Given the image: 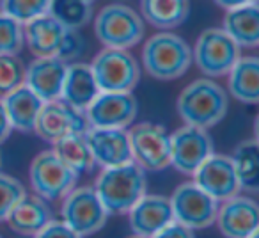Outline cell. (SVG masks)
Returning <instances> with one entry per match:
<instances>
[{"label": "cell", "instance_id": "obj_16", "mask_svg": "<svg viewBox=\"0 0 259 238\" xmlns=\"http://www.w3.org/2000/svg\"><path fill=\"white\" fill-rule=\"evenodd\" d=\"M85 139L94 164L101 166V169L122 166L134 160L128 132L124 128H89Z\"/></svg>", "mask_w": 259, "mask_h": 238}, {"label": "cell", "instance_id": "obj_9", "mask_svg": "<svg viewBox=\"0 0 259 238\" xmlns=\"http://www.w3.org/2000/svg\"><path fill=\"white\" fill-rule=\"evenodd\" d=\"M62 222L68 224L80 236L94 234L107 222V210L91 187L73 188L64 195L62 203Z\"/></svg>", "mask_w": 259, "mask_h": 238}, {"label": "cell", "instance_id": "obj_2", "mask_svg": "<svg viewBox=\"0 0 259 238\" xmlns=\"http://www.w3.org/2000/svg\"><path fill=\"white\" fill-rule=\"evenodd\" d=\"M227 105V93L211 78L194 80L178 96V112L185 125L206 130L226 117Z\"/></svg>", "mask_w": 259, "mask_h": 238}, {"label": "cell", "instance_id": "obj_1", "mask_svg": "<svg viewBox=\"0 0 259 238\" xmlns=\"http://www.w3.org/2000/svg\"><path fill=\"white\" fill-rule=\"evenodd\" d=\"M146 171L134 160L122 166L101 169L94 185V192L107 213H128L132 206L146 194Z\"/></svg>", "mask_w": 259, "mask_h": 238}, {"label": "cell", "instance_id": "obj_17", "mask_svg": "<svg viewBox=\"0 0 259 238\" xmlns=\"http://www.w3.org/2000/svg\"><path fill=\"white\" fill-rule=\"evenodd\" d=\"M130 229L134 234L151 238L174 220L170 199L158 194H144L128 212Z\"/></svg>", "mask_w": 259, "mask_h": 238}, {"label": "cell", "instance_id": "obj_15", "mask_svg": "<svg viewBox=\"0 0 259 238\" xmlns=\"http://www.w3.org/2000/svg\"><path fill=\"white\" fill-rule=\"evenodd\" d=\"M192 176L194 183L217 201H226L240 192L231 156L220 153H211Z\"/></svg>", "mask_w": 259, "mask_h": 238}, {"label": "cell", "instance_id": "obj_12", "mask_svg": "<svg viewBox=\"0 0 259 238\" xmlns=\"http://www.w3.org/2000/svg\"><path fill=\"white\" fill-rule=\"evenodd\" d=\"M211 153L213 141L206 128L185 125L170 135V166L180 173L194 174Z\"/></svg>", "mask_w": 259, "mask_h": 238}, {"label": "cell", "instance_id": "obj_26", "mask_svg": "<svg viewBox=\"0 0 259 238\" xmlns=\"http://www.w3.org/2000/svg\"><path fill=\"white\" fill-rule=\"evenodd\" d=\"M231 162L240 190L255 194L259 190V146L255 139L240 142L233 151Z\"/></svg>", "mask_w": 259, "mask_h": 238}, {"label": "cell", "instance_id": "obj_27", "mask_svg": "<svg viewBox=\"0 0 259 238\" xmlns=\"http://www.w3.org/2000/svg\"><path fill=\"white\" fill-rule=\"evenodd\" d=\"M54 151L64 164H68L76 174L91 173L96 166L93 158V153L87 144L85 134H71L68 137L61 139L54 144Z\"/></svg>", "mask_w": 259, "mask_h": 238}, {"label": "cell", "instance_id": "obj_20", "mask_svg": "<svg viewBox=\"0 0 259 238\" xmlns=\"http://www.w3.org/2000/svg\"><path fill=\"white\" fill-rule=\"evenodd\" d=\"M64 34L66 27L48 13L23 23V39L36 57H57Z\"/></svg>", "mask_w": 259, "mask_h": 238}, {"label": "cell", "instance_id": "obj_18", "mask_svg": "<svg viewBox=\"0 0 259 238\" xmlns=\"http://www.w3.org/2000/svg\"><path fill=\"white\" fill-rule=\"evenodd\" d=\"M68 62L59 57H37L25 69V86L43 101L61 98Z\"/></svg>", "mask_w": 259, "mask_h": 238}, {"label": "cell", "instance_id": "obj_22", "mask_svg": "<svg viewBox=\"0 0 259 238\" xmlns=\"http://www.w3.org/2000/svg\"><path fill=\"white\" fill-rule=\"evenodd\" d=\"M222 29L240 48H255L259 45V6L247 4L227 9Z\"/></svg>", "mask_w": 259, "mask_h": 238}, {"label": "cell", "instance_id": "obj_24", "mask_svg": "<svg viewBox=\"0 0 259 238\" xmlns=\"http://www.w3.org/2000/svg\"><path fill=\"white\" fill-rule=\"evenodd\" d=\"M229 93L241 103L259 101V61L254 55L240 57L229 69Z\"/></svg>", "mask_w": 259, "mask_h": 238}, {"label": "cell", "instance_id": "obj_29", "mask_svg": "<svg viewBox=\"0 0 259 238\" xmlns=\"http://www.w3.org/2000/svg\"><path fill=\"white\" fill-rule=\"evenodd\" d=\"M25 69L18 54L0 55V100L25 84Z\"/></svg>", "mask_w": 259, "mask_h": 238}, {"label": "cell", "instance_id": "obj_14", "mask_svg": "<svg viewBox=\"0 0 259 238\" xmlns=\"http://www.w3.org/2000/svg\"><path fill=\"white\" fill-rule=\"evenodd\" d=\"M226 238H248L259 231V206L248 195H233L222 201L215 219Z\"/></svg>", "mask_w": 259, "mask_h": 238}, {"label": "cell", "instance_id": "obj_23", "mask_svg": "<svg viewBox=\"0 0 259 238\" xmlns=\"http://www.w3.org/2000/svg\"><path fill=\"white\" fill-rule=\"evenodd\" d=\"M11 128L18 132H34V125L45 101L23 84L2 98Z\"/></svg>", "mask_w": 259, "mask_h": 238}, {"label": "cell", "instance_id": "obj_41", "mask_svg": "<svg viewBox=\"0 0 259 238\" xmlns=\"http://www.w3.org/2000/svg\"><path fill=\"white\" fill-rule=\"evenodd\" d=\"M0 166H2V158H0Z\"/></svg>", "mask_w": 259, "mask_h": 238}, {"label": "cell", "instance_id": "obj_38", "mask_svg": "<svg viewBox=\"0 0 259 238\" xmlns=\"http://www.w3.org/2000/svg\"><path fill=\"white\" fill-rule=\"evenodd\" d=\"M126 238H146V236H141V234H134V233H132L130 236H126Z\"/></svg>", "mask_w": 259, "mask_h": 238}, {"label": "cell", "instance_id": "obj_37", "mask_svg": "<svg viewBox=\"0 0 259 238\" xmlns=\"http://www.w3.org/2000/svg\"><path fill=\"white\" fill-rule=\"evenodd\" d=\"M217 6L224 9H233L238 6H247V4H257V0H213Z\"/></svg>", "mask_w": 259, "mask_h": 238}, {"label": "cell", "instance_id": "obj_13", "mask_svg": "<svg viewBox=\"0 0 259 238\" xmlns=\"http://www.w3.org/2000/svg\"><path fill=\"white\" fill-rule=\"evenodd\" d=\"M139 103L132 93H100L85 108L89 128H126L137 117Z\"/></svg>", "mask_w": 259, "mask_h": 238}, {"label": "cell", "instance_id": "obj_33", "mask_svg": "<svg viewBox=\"0 0 259 238\" xmlns=\"http://www.w3.org/2000/svg\"><path fill=\"white\" fill-rule=\"evenodd\" d=\"M83 48H85V41H83V36L80 34V29H66L64 39H62V45L59 48L57 57L64 62L76 61L83 54Z\"/></svg>", "mask_w": 259, "mask_h": 238}, {"label": "cell", "instance_id": "obj_21", "mask_svg": "<svg viewBox=\"0 0 259 238\" xmlns=\"http://www.w3.org/2000/svg\"><path fill=\"white\" fill-rule=\"evenodd\" d=\"M52 220V212L48 208L47 201L39 195L23 194V197L15 205V208L9 212L6 222L9 224L15 233L23 236H34L37 234L48 222Z\"/></svg>", "mask_w": 259, "mask_h": 238}, {"label": "cell", "instance_id": "obj_36", "mask_svg": "<svg viewBox=\"0 0 259 238\" xmlns=\"http://www.w3.org/2000/svg\"><path fill=\"white\" fill-rule=\"evenodd\" d=\"M11 130L13 128H11V123H9V119H8V114H6L4 103H2V100H0V144L9 137Z\"/></svg>", "mask_w": 259, "mask_h": 238}, {"label": "cell", "instance_id": "obj_42", "mask_svg": "<svg viewBox=\"0 0 259 238\" xmlns=\"http://www.w3.org/2000/svg\"><path fill=\"white\" fill-rule=\"evenodd\" d=\"M0 238H2V236H0Z\"/></svg>", "mask_w": 259, "mask_h": 238}, {"label": "cell", "instance_id": "obj_3", "mask_svg": "<svg viewBox=\"0 0 259 238\" xmlns=\"http://www.w3.org/2000/svg\"><path fill=\"white\" fill-rule=\"evenodd\" d=\"M144 68L156 80H176L192 64V48L181 36L158 32L146 41L142 48Z\"/></svg>", "mask_w": 259, "mask_h": 238}, {"label": "cell", "instance_id": "obj_30", "mask_svg": "<svg viewBox=\"0 0 259 238\" xmlns=\"http://www.w3.org/2000/svg\"><path fill=\"white\" fill-rule=\"evenodd\" d=\"M50 0H0V11L23 23L48 13Z\"/></svg>", "mask_w": 259, "mask_h": 238}, {"label": "cell", "instance_id": "obj_11", "mask_svg": "<svg viewBox=\"0 0 259 238\" xmlns=\"http://www.w3.org/2000/svg\"><path fill=\"white\" fill-rule=\"evenodd\" d=\"M89 130L85 112L76 110L62 100L45 101L34 125V132L45 142L55 144L71 134H85Z\"/></svg>", "mask_w": 259, "mask_h": 238}, {"label": "cell", "instance_id": "obj_32", "mask_svg": "<svg viewBox=\"0 0 259 238\" xmlns=\"http://www.w3.org/2000/svg\"><path fill=\"white\" fill-rule=\"evenodd\" d=\"M25 188L16 178L0 173V222L8 219L9 212L23 197Z\"/></svg>", "mask_w": 259, "mask_h": 238}, {"label": "cell", "instance_id": "obj_39", "mask_svg": "<svg viewBox=\"0 0 259 238\" xmlns=\"http://www.w3.org/2000/svg\"><path fill=\"white\" fill-rule=\"evenodd\" d=\"M248 238H259V231H257V233H254V234H250Z\"/></svg>", "mask_w": 259, "mask_h": 238}, {"label": "cell", "instance_id": "obj_7", "mask_svg": "<svg viewBox=\"0 0 259 238\" xmlns=\"http://www.w3.org/2000/svg\"><path fill=\"white\" fill-rule=\"evenodd\" d=\"M240 59V47L224 29H206L197 37L192 50V61L208 76H224Z\"/></svg>", "mask_w": 259, "mask_h": 238}, {"label": "cell", "instance_id": "obj_28", "mask_svg": "<svg viewBox=\"0 0 259 238\" xmlns=\"http://www.w3.org/2000/svg\"><path fill=\"white\" fill-rule=\"evenodd\" d=\"M48 15L66 29H82L93 18V4L87 0H50Z\"/></svg>", "mask_w": 259, "mask_h": 238}, {"label": "cell", "instance_id": "obj_4", "mask_svg": "<svg viewBox=\"0 0 259 238\" xmlns=\"http://www.w3.org/2000/svg\"><path fill=\"white\" fill-rule=\"evenodd\" d=\"M146 32V23L134 8L108 4L94 20V34L105 48L130 50L137 47Z\"/></svg>", "mask_w": 259, "mask_h": 238}, {"label": "cell", "instance_id": "obj_40", "mask_svg": "<svg viewBox=\"0 0 259 238\" xmlns=\"http://www.w3.org/2000/svg\"><path fill=\"white\" fill-rule=\"evenodd\" d=\"M87 2H91V4H93V2H94V0H87Z\"/></svg>", "mask_w": 259, "mask_h": 238}, {"label": "cell", "instance_id": "obj_31", "mask_svg": "<svg viewBox=\"0 0 259 238\" xmlns=\"http://www.w3.org/2000/svg\"><path fill=\"white\" fill-rule=\"evenodd\" d=\"M23 43V25L0 11V55L20 54Z\"/></svg>", "mask_w": 259, "mask_h": 238}, {"label": "cell", "instance_id": "obj_19", "mask_svg": "<svg viewBox=\"0 0 259 238\" xmlns=\"http://www.w3.org/2000/svg\"><path fill=\"white\" fill-rule=\"evenodd\" d=\"M100 93L101 91L98 87L96 78H94L91 64H83V62L68 64L59 100L71 105L76 110L85 112V108L93 103V100Z\"/></svg>", "mask_w": 259, "mask_h": 238}, {"label": "cell", "instance_id": "obj_34", "mask_svg": "<svg viewBox=\"0 0 259 238\" xmlns=\"http://www.w3.org/2000/svg\"><path fill=\"white\" fill-rule=\"evenodd\" d=\"M34 238H82L62 220H50Z\"/></svg>", "mask_w": 259, "mask_h": 238}, {"label": "cell", "instance_id": "obj_5", "mask_svg": "<svg viewBox=\"0 0 259 238\" xmlns=\"http://www.w3.org/2000/svg\"><path fill=\"white\" fill-rule=\"evenodd\" d=\"M101 93H132L141 78V68L128 50L105 48L91 62Z\"/></svg>", "mask_w": 259, "mask_h": 238}, {"label": "cell", "instance_id": "obj_6", "mask_svg": "<svg viewBox=\"0 0 259 238\" xmlns=\"http://www.w3.org/2000/svg\"><path fill=\"white\" fill-rule=\"evenodd\" d=\"M30 185L45 201H57L75 188L78 174L64 164L54 149L41 151L30 164Z\"/></svg>", "mask_w": 259, "mask_h": 238}, {"label": "cell", "instance_id": "obj_10", "mask_svg": "<svg viewBox=\"0 0 259 238\" xmlns=\"http://www.w3.org/2000/svg\"><path fill=\"white\" fill-rule=\"evenodd\" d=\"M134 162L144 171H163L170 166V135L156 123L135 125L128 132Z\"/></svg>", "mask_w": 259, "mask_h": 238}, {"label": "cell", "instance_id": "obj_35", "mask_svg": "<svg viewBox=\"0 0 259 238\" xmlns=\"http://www.w3.org/2000/svg\"><path fill=\"white\" fill-rule=\"evenodd\" d=\"M151 238H195V236H194V229L172 220L165 227H162L156 234H153Z\"/></svg>", "mask_w": 259, "mask_h": 238}, {"label": "cell", "instance_id": "obj_25", "mask_svg": "<svg viewBox=\"0 0 259 238\" xmlns=\"http://www.w3.org/2000/svg\"><path fill=\"white\" fill-rule=\"evenodd\" d=\"M142 20L156 29L180 27L190 15V0H141Z\"/></svg>", "mask_w": 259, "mask_h": 238}, {"label": "cell", "instance_id": "obj_8", "mask_svg": "<svg viewBox=\"0 0 259 238\" xmlns=\"http://www.w3.org/2000/svg\"><path fill=\"white\" fill-rule=\"evenodd\" d=\"M219 206L220 201L206 194L194 181L180 185L170 197L174 220L190 229H202L215 224Z\"/></svg>", "mask_w": 259, "mask_h": 238}]
</instances>
